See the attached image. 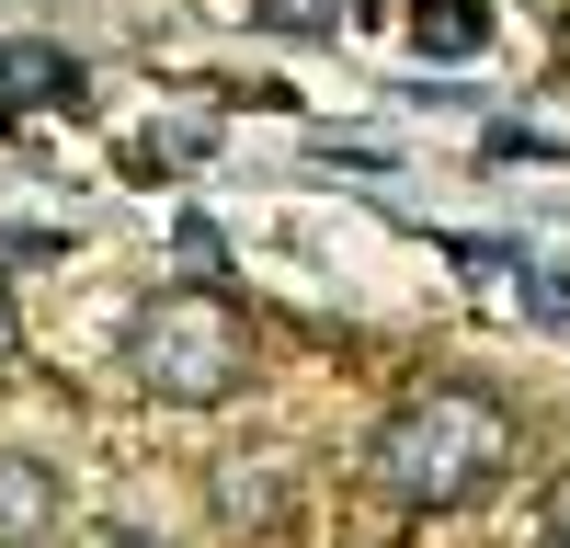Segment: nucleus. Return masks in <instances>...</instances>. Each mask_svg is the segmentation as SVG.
<instances>
[{"label":"nucleus","instance_id":"1","mask_svg":"<svg viewBox=\"0 0 570 548\" xmlns=\"http://www.w3.org/2000/svg\"><path fill=\"white\" fill-rule=\"evenodd\" d=\"M502 469H513V411L491 389H468V378L411 389L389 423H376V491L411 502V515H456V502H480Z\"/></svg>","mask_w":570,"mask_h":548},{"label":"nucleus","instance_id":"2","mask_svg":"<svg viewBox=\"0 0 570 548\" xmlns=\"http://www.w3.org/2000/svg\"><path fill=\"white\" fill-rule=\"evenodd\" d=\"M263 365V332L240 320V297L217 286H160L149 309L126 320V378L171 400V411H206V400H240Z\"/></svg>","mask_w":570,"mask_h":548},{"label":"nucleus","instance_id":"3","mask_svg":"<svg viewBox=\"0 0 570 548\" xmlns=\"http://www.w3.org/2000/svg\"><path fill=\"white\" fill-rule=\"evenodd\" d=\"M206 502H217V526H240V537H274L285 515H297V469H285V457H228Z\"/></svg>","mask_w":570,"mask_h":548},{"label":"nucleus","instance_id":"4","mask_svg":"<svg viewBox=\"0 0 570 548\" xmlns=\"http://www.w3.org/2000/svg\"><path fill=\"white\" fill-rule=\"evenodd\" d=\"M58 469L46 457H23V446H0V548H46V526H58Z\"/></svg>","mask_w":570,"mask_h":548},{"label":"nucleus","instance_id":"5","mask_svg":"<svg viewBox=\"0 0 570 548\" xmlns=\"http://www.w3.org/2000/svg\"><path fill=\"white\" fill-rule=\"evenodd\" d=\"M411 35H422V58H480V46H491V12H480V0H422Z\"/></svg>","mask_w":570,"mask_h":548},{"label":"nucleus","instance_id":"6","mask_svg":"<svg viewBox=\"0 0 570 548\" xmlns=\"http://www.w3.org/2000/svg\"><path fill=\"white\" fill-rule=\"evenodd\" d=\"M0 80L23 104H80V58H58V46H0Z\"/></svg>","mask_w":570,"mask_h":548},{"label":"nucleus","instance_id":"7","mask_svg":"<svg viewBox=\"0 0 570 548\" xmlns=\"http://www.w3.org/2000/svg\"><path fill=\"white\" fill-rule=\"evenodd\" d=\"M548 548H570V469L548 480Z\"/></svg>","mask_w":570,"mask_h":548},{"label":"nucleus","instance_id":"8","mask_svg":"<svg viewBox=\"0 0 570 548\" xmlns=\"http://www.w3.org/2000/svg\"><path fill=\"white\" fill-rule=\"evenodd\" d=\"M23 343V320H12V286H0V354H12Z\"/></svg>","mask_w":570,"mask_h":548},{"label":"nucleus","instance_id":"9","mask_svg":"<svg viewBox=\"0 0 570 548\" xmlns=\"http://www.w3.org/2000/svg\"><path fill=\"white\" fill-rule=\"evenodd\" d=\"M104 548H160V537H149V526H115V537H104Z\"/></svg>","mask_w":570,"mask_h":548}]
</instances>
